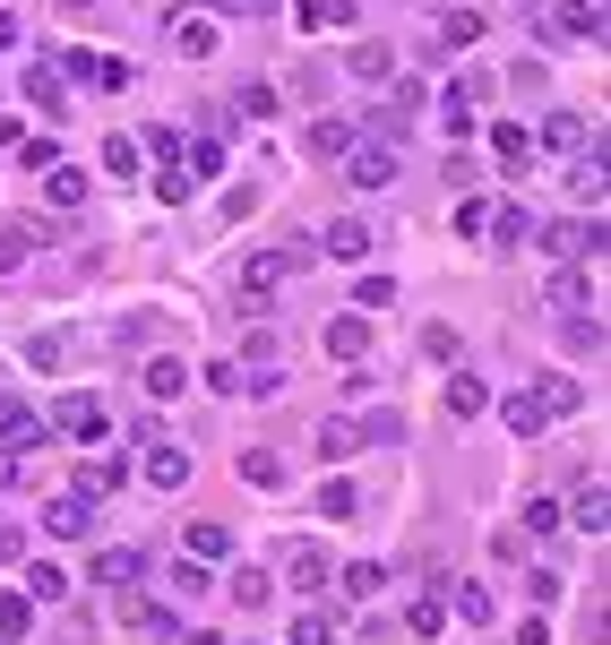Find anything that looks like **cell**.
Segmentation results:
<instances>
[{
	"mask_svg": "<svg viewBox=\"0 0 611 645\" xmlns=\"http://www.w3.org/2000/svg\"><path fill=\"white\" fill-rule=\"evenodd\" d=\"M129 78H138V69H129V61H121V52H96V87H112V96H121Z\"/></svg>",
	"mask_w": 611,
	"mask_h": 645,
	"instance_id": "obj_48",
	"label": "cell"
},
{
	"mask_svg": "<svg viewBox=\"0 0 611 645\" xmlns=\"http://www.w3.org/2000/svg\"><path fill=\"white\" fill-rule=\"evenodd\" d=\"M27 258H35V232L27 225H0V276H18Z\"/></svg>",
	"mask_w": 611,
	"mask_h": 645,
	"instance_id": "obj_36",
	"label": "cell"
},
{
	"mask_svg": "<svg viewBox=\"0 0 611 645\" xmlns=\"http://www.w3.org/2000/svg\"><path fill=\"white\" fill-rule=\"evenodd\" d=\"M440 121H449V138H474V103L449 87V103H440Z\"/></svg>",
	"mask_w": 611,
	"mask_h": 645,
	"instance_id": "obj_49",
	"label": "cell"
},
{
	"mask_svg": "<svg viewBox=\"0 0 611 645\" xmlns=\"http://www.w3.org/2000/svg\"><path fill=\"white\" fill-rule=\"evenodd\" d=\"M18 594H27V603H69V568H52V559H35L27 577H18Z\"/></svg>",
	"mask_w": 611,
	"mask_h": 645,
	"instance_id": "obj_20",
	"label": "cell"
},
{
	"mask_svg": "<svg viewBox=\"0 0 611 645\" xmlns=\"http://www.w3.org/2000/svg\"><path fill=\"white\" fill-rule=\"evenodd\" d=\"M233 603H242V612H267V603H276V585L258 577V568H242V577H233Z\"/></svg>",
	"mask_w": 611,
	"mask_h": 645,
	"instance_id": "obj_42",
	"label": "cell"
},
{
	"mask_svg": "<svg viewBox=\"0 0 611 645\" xmlns=\"http://www.w3.org/2000/svg\"><path fill=\"white\" fill-rule=\"evenodd\" d=\"M345 181H354V190H387V181H396V147H387V138L345 147Z\"/></svg>",
	"mask_w": 611,
	"mask_h": 645,
	"instance_id": "obj_2",
	"label": "cell"
},
{
	"mask_svg": "<svg viewBox=\"0 0 611 645\" xmlns=\"http://www.w3.org/2000/svg\"><path fill=\"white\" fill-rule=\"evenodd\" d=\"M225 550H233V525L198 516V525H190V559H225Z\"/></svg>",
	"mask_w": 611,
	"mask_h": 645,
	"instance_id": "obj_34",
	"label": "cell"
},
{
	"mask_svg": "<svg viewBox=\"0 0 611 645\" xmlns=\"http://www.w3.org/2000/svg\"><path fill=\"white\" fill-rule=\"evenodd\" d=\"M0 637H9V645L35 637V603H27V594H0Z\"/></svg>",
	"mask_w": 611,
	"mask_h": 645,
	"instance_id": "obj_31",
	"label": "cell"
},
{
	"mask_svg": "<svg viewBox=\"0 0 611 645\" xmlns=\"http://www.w3.org/2000/svg\"><path fill=\"white\" fill-rule=\"evenodd\" d=\"M61 9H96V0H61Z\"/></svg>",
	"mask_w": 611,
	"mask_h": 645,
	"instance_id": "obj_56",
	"label": "cell"
},
{
	"mask_svg": "<svg viewBox=\"0 0 611 645\" xmlns=\"http://www.w3.org/2000/svg\"><path fill=\"white\" fill-rule=\"evenodd\" d=\"M121 483H129L121 456H87V465H78V499H112Z\"/></svg>",
	"mask_w": 611,
	"mask_h": 645,
	"instance_id": "obj_15",
	"label": "cell"
},
{
	"mask_svg": "<svg viewBox=\"0 0 611 645\" xmlns=\"http://www.w3.org/2000/svg\"><path fill=\"white\" fill-rule=\"evenodd\" d=\"M181 387H190V370H181L173 354H156V361H147V396H181Z\"/></svg>",
	"mask_w": 611,
	"mask_h": 645,
	"instance_id": "obj_38",
	"label": "cell"
},
{
	"mask_svg": "<svg viewBox=\"0 0 611 645\" xmlns=\"http://www.w3.org/2000/svg\"><path fill=\"white\" fill-rule=\"evenodd\" d=\"M405 628H414V637H440V628H449V603H440V594H422L414 612H405Z\"/></svg>",
	"mask_w": 611,
	"mask_h": 645,
	"instance_id": "obj_43",
	"label": "cell"
},
{
	"mask_svg": "<svg viewBox=\"0 0 611 645\" xmlns=\"http://www.w3.org/2000/svg\"><path fill=\"white\" fill-rule=\"evenodd\" d=\"M560 345H569V354H594V361H603V319H585V310H569V319H560Z\"/></svg>",
	"mask_w": 611,
	"mask_h": 645,
	"instance_id": "obj_24",
	"label": "cell"
},
{
	"mask_svg": "<svg viewBox=\"0 0 611 645\" xmlns=\"http://www.w3.org/2000/svg\"><path fill=\"white\" fill-rule=\"evenodd\" d=\"M319 516H327V525H345V516H362L354 483H319Z\"/></svg>",
	"mask_w": 611,
	"mask_h": 645,
	"instance_id": "obj_40",
	"label": "cell"
},
{
	"mask_svg": "<svg viewBox=\"0 0 611 645\" xmlns=\"http://www.w3.org/2000/svg\"><path fill=\"white\" fill-rule=\"evenodd\" d=\"M474 414H491V387L474 379V370H456L449 379V421H474Z\"/></svg>",
	"mask_w": 611,
	"mask_h": 645,
	"instance_id": "obj_22",
	"label": "cell"
},
{
	"mask_svg": "<svg viewBox=\"0 0 611 645\" xmlns=\"http://www.w3.org/2000/svg\"><path fill=\"white\" fill-rule=\"evenodd\" d=\"M18 474H27V465H18V448H0V490L18 483Z\"/></svg>",
	"mask_w": 611,
	"mask_h": 645,
	"instance_id": "obj_52",
	"label": "cell"
},
{
	"mask_svg": "<svg viewBox=\"0 0 611 645\" xmlns=\"http://www.w3.org/2000/svg\"><path fill=\"white\" fill-rule=\"evenodd\" d=\"M302 27L327 34V27H354V0H302Z\"/></svg>",
	"mask_w": 611,
	"mask_h": 645,
	"instance_id": "obj_35",
	"label": "cell"
},
{
	"mask_svg": "<svg viewBox=\"0 0 611 645\" xmlns=\"http://www.w3.org/2000/svg\"><path fill=\"white\" fill-rule=\"evenodd\" d=\"M551 258H603V225H578V216H560V225H534Z\"/></svg>",
	"mask_w": 611,
	"mask_h": 645,
	"instance_id": "obj_3",
	"label": "cell"
},
{
	"mask_svg": "<svg viewBox=\"0 0 611 645\" xmlns=\"http://www.w3.org/2000/svg\"><path fill=\"white\" fill-rule=\"evenodd\" d=\"M327 577H336V559H327L319 543H293V559H285V585H302V594H319Z\"/></svg>",
	"mask_w": 611,
	"mask_h": 645,
	"instance_id": "obj_13",
	"label": "cell"
},
{
	"mask_svg": "<svg viewBox=\"0 0 611 645\" xmlns=\"http://www.w3.org/2000/svg\"><path fill=\"white\" fill-rule=\"evenodd\" d=\"M156 198H164V207H190L198 181H190V172H156Z\"/></svg>",
	"mask_w": 611,
	"mask_h": 645,
	"instance_id": "obj_47",
	"label": "cell"
},
{
	"mask_svg": "<svg viewBox=\"0 0 611 645\" xmlns=\"http://www.w3.org/2000/svg\"><path fill=\"white\" fill-rule=\"evenodd\" d=\"M594 301V276H585V258H560V276H551V310L569 319V310H585Z\"/></svg>",
	"mask_w": 611,
	"mask_h": 645,
	"instance_id": "obj_11",
	"label": "cell"
},
{
	"mask_svg": "<svg viewBox=\"0 0 611 645\" xmlns=\"http://www.w3.org/2000/svg\"><path fill=\"white\" fill-rule=\"evenodd\" d=\"M87 577H96L104 594H121V585H138V550H129V543H104L96 559H87Z\"/></svg>",
	"mask_w": 611,
	"mask_h": 645,
	"instance_id": "obj_9",
	"label": "cell"
},
{
	"mask_svg": "<svg viewBox=\"0 0 611 645\" xmlns=\"http://www.w3.org/2000/svg\"><path fill=\"white\" fill-rule=\"evenodd\" d=\"M543 34L551 43H603V0H560L543 18Z\"/></svg>",
	"mask_w": 611,
	"mask_h": 645,
	"instance_id": "obj_1",
	"label": "cell"
},
{
	"mask_svg": "<svg viewBox=\"0 0 611 645\" xmlns=\"http://www.w3.org/2000/svg\"><path fill=\"white\" fill-rule=\"evenodd\" d=\"M216 9H233V0H216Z\"/></svg>",
	"mask_w": 611,
	"mask_h": 645,
	"instance_id": "obj_57",
	"label": "cell"
},
{
	"mask_svg": "<svg viewBox=\"0 0 611 645\" xmlns=\"http://www.w3.org/2000/svg\"><path fill=\"white\" fill-rule=\"evenodd\" d=\"M500 421H509V430H516V439H543V405H534V396H525V387H516V396H500Z\"/></svg>",
	"mask_w": 611,
	"mask_h": 645,
	"instance_id": "obj_23",
	"label": "cell"
},
{
	"mask_svg": "<svg viewBox=\"0 0 611 645\" xmlns=\"http://www.w3.org/2000/svg\"><path fill=\"white\" fill-rule=\"evenodd\" d=\"M9 43H18V18H0V52H9Z\"/></svg>",
	"mask_w": 611,
	"mask_h": 645,
	"instance_id": "obj_55",
	"label": "cell"
},
{
	"mask_svg": "<svg viewBox=\"0 0 611 645\" xmlns=\"http://www.w3.org/2000/svg\"><path fill=\"white\" fill-rule=\"evenodd\" d=\"M181 163H190V181H225V172H233V156L216 147V138H198V147H190Z\"/></svg>",
	"mask_w": 611,
	"mask_h": 645,
	"instance_id": "obj_33",
	"label": "cell"
},
{
	"mask_svg": "<svg viewBox=\"0 0 611 645\" xmlns=\"http://www.w3.org/2000/svg\"><path fill=\"white\" fill-rule=\"evenodd\" d=\"M233 112H242V121H267V112H276V87H242V96H233Z\"/></svg>",
	"mask_w": 611,
	"mask_h": 645,
	"instance_id": "obj_46",
	"label": "cell"
},
{
	"mask_svg": "<svg viewBox=\"0 0 611 645\" xmlns=\"http://www.w3.org/2000/svg\"><path fill=\"white\" fill-rule=\"evenodd\" d=\"M27 103L43 112V121H61L69 96H61V61H27Z\"/></svg>",
	"mask_w": 611,
	"mask_h": 645,
	"instance_id": "obj_7",
	"label": "cell"
},
{
	"mask_svg": "<svg viewBox=\"0 0 611 645\" xmlns=\"http://www.w3.org/2000/svg\"><path fill=\"white\" fill-rule=\"evenodd\" d=\"M569 516H578V534H594V543H603V525H611V490H603V474H594V483L569 499Z\"/></svg>",
	"mask_w": 611,
	"mask_h": 645,
	"instance_id": "obj_17",
	"label": "cell"
},
{
	"mask_svg": "<svg viewBox=\"0 0 611 645\" xmlns=\"http://www.w3.org/2000/svg\"><path fill=\"white\" fill-rule=\"evenodd\" d=\"M104 172H112V181H138V147H129V138H104Z\"/></svg>",
	"mask_w": 611,
	"mask_h": 645,
	"instance_id": "obj_45",
	"label": "cell"
},
{
	"mask_svg": "<svg viewBox=\"0 0 611 645\" xmlns=\"http://www.w3.org/2000/svg\"><path fill=\"white\" fill-rule=\"evenodd\" d=\"M43 525H52L61 543H87V534H96V499H78V490H69V499H52V508H43Z\"/></svg>",
	"mask_w": 611,
	"mask_h": 645,
	"instance_id": "obj_12",
	"label": "cell"
},
{
	"mask_svg": "<svg viewBox=\"0 0 611 645\" xmlns=\"http://www.w3.org/2000/svg\"><path fill=\"white\" fill-rule=\"evenodd\" d=\"M18 550H27V543H18V534H9V525H0V559H18Z\"/></svg>",
	"mask_w": 611,
	"mask_h": 645,
	"instance_id": "obj_54",
	"label": "cell"
},
{
	"mask_svg": "<svg viewBox=\"0 0 611 645\" xmlns=\"http://www.w3.org/2000/svg\"><path fill=\"white\" fill-rule=\"evenodd\" d=\"M242 483L276 490V483H285V456H276V448H242Z\"/></svg>",
	"mask_w": 611,
	"mask_h": 645,
	"instance_id": "obj_30",
	"label": "cell"
},
{
	"mask_svg": "<svg viewBox=\"0 0 611 645\" xmlns=\"http://www.w3.org/2000/svg\"><path fill=\"white\" fill-rule=\"evenodd\" d=\"M311 448H319V456H327V465H345V456H354V448H362V430H354V421H345V414H327V421H319V430H311Z\"/></svg>",
	"mask_w": 611,
	"mask_h": 645,
	"instance_id": "obj_19",
	"label": "cell"
},
{
	"mask_svg": "<svg viewBox=\"0 0 611 645\" xmlns=\"http://www.w3.org/2000/svg\"><path fill=\"white\" fill-rule=\"evenodd\" d=\"M345 69H354V78H387V69H396V52H387L380 34H362L354 52H345Z\"/></svg>",
	"mask_w": 611,
	"mask_h": 645,
	"instance_id": "obj_27",
	"label": "cell"
},
{
	"mask_svg": "<svg viewBox=\"0 0 611 645\" xmlns=\"http://www.w3.org/2000/svg\"><path fill=\"white\" fill-rule=\"evenodd\" d=\"M164 34H173V52H181V61H207V52H216V27H207V18H181V9L164 18Z\"/></svg>",
	"mask_w": 611,
	"mask_h": 645,
	"instance_id": "obj_14",
	"label": "cell"
},
{
	"mask_svg": "<svg viewBox=\"0 0 611 645\" xmlns=\"http://www.w3.org/2000/svg\"><path fill=\"white\" fill-rule=\"evenodd\" d=\"M387 301H396V285H387V276H362V285H354V310H362V319H380Z\"/></svg>",
	"mask_w": 611,
	"mask_h": 645,
	"instance_id": "obj_44",
	"label": "cell"
},
{
	"mask_svg": "<svg viewBox=\"0 0 611 645\" xmlns=\"http://www.w3.org/2000/svg\"><path fill=\"white\" fill-rule=\"evenodd\" d=\"M474 34H483V9H449V18H440V52H465Z\"/></svg>",
	"mask_w": 611,
	"mask_h": 645,
	"instance_id": "obj_28",
	"label": "cell"
},
{
	"mask_svg": "<svg viewBox=\"0 0 611 645\" xmlns=\"http://www.w3.org/2000/svg\"><path fill=\"white\" fill-rule=\"evenodd\" d=\"M207 585H216V577H207V559H181V568H173V594H207Z\"/></svg>",
	"mask_w": 611,
	"mask_h": 645,
	"instance_id": "obj_51",
	"label": "cell"
},
{
	"mask_svg": "<svg viewBox=\"0 0 611 645\" xmlns=\"http://www.w3.org/2000/svg\"><path fill=\"white\" fill-rule=\"evenodd\" d=\"M104 396H61L52 414H43V430H69V439H104Z\"/></svg>",
	"mask_w": 611,
	"mask_h": 645,
	"instance_id": "obj_4",
	"label": "cell"
},
{
	"mask_svg": "<svg viewBox=\"0 0 611 645\" xmlns=\"http://www.w3.org/2000/svg\"><path fill=\"white\" fill-rule=\"evenodd\" d=\"M129 628H147V637H173L181 619H173V612H156V603H138V612H129Z\"/></svg>",
	"mask_w": 611,
	"mask_h": 645,
	"instance_id": "obj_50",
	"label": "cell"
},
{
	"mask_svg": "<svg viewBox=\"0 0 611 645\" xmlns=\"http://www.w3.org/2000/svg\"><path fill=\"white\" fill-rule=\"evenodd\" d=\"M233 9H242V18H267V9H276V0H233Z\"/></svg>",
	"mask_w": 611,
	"mask_h": 645,
	"instance_id": "obj_53",
	"label": "cell"
},
{
	"mask_svg": "<svg viewBox=\"0 0 611 645\" xmlns=\"http://www.w3.org/2000/svg\"><path fill=\"white\" fill-rule=\"evenodd\" d=\"M534 405H543V414H578V405H585V387L569 379V370H551V379L534 387Z\"/></svg>",
	"mask_w": 611,
	"mask_h": 645,
	"instance_id": "obj_26",
	"label": "cell"
},
{
	"mask_svg": "<svg viewBox=\"0 0 611 645\" xmlns=\"http://www.w3.org/2000/svg\"><path fill=\"white\" fill-rule=\"evenodd\" d=\"M491 156H500V172H525V163H534V129L500 121V129H491Z\"/></svg>",
	"mask_w": 611,
	"mask_h": 645,
	"instance_id": "obj_18",
	"label": "cell"
},
{
	"mask_svg": "<svg viewBox=\"0 0 611 645\" xmlns=\"http://www.w3.org/2000/svg\"><path fill=\"white\" fill-rule=\"evenodd\" d=\"M345 147H354V129H345V121H311V156H319V163H336Z\"/></svg>",
	"mask_w": 611,
	"mask_h": 645,
	"instance_id": "obj_37",
	"label": "cell"
},
{
	"mask_svg": "<svg viewBox=\"0 0 611 645\" xmlns=\"http://www.w3.org/2000/svg\"><path fill=\"white\" fill-rule=\"evenodd\" d=\"M319 345H327L336 361H362V354H371V319H362V310H345V319L319 327Z\"/></svg>",
	"mask_w": 611,
	"mask_h": 645,
	"instance_id": "obj_8",
	"label": "cell"
},
{
	"mask_svg": "<svg viewBox=\"0 0 611 645\" xmlns=\"http://www.w3.org/2000/svg\"><path fill=\"white\" fill-rule=\"evenodd\" d=\"M285 645H336V612H302Z\"/></svg>",
	"mask_w": 611,
	"mask_h": 645,
	"instance_id": "obj_41",
	"label": "cell"
},
{
	"mask_svg": "<svg viewBox=\"0 0 611 645\" xmlns=\"http://www.w3.org/2000/svg\"><path fill=\"white\" fill-rule=\"evenodd\" d=\"M440 585H449L440 603H456V619H465V628H483V619H491V585H456V577H440Z\"/></svg>",
	"mask_w": 611,
	"mask_h": 645,
	"instance_id": "obj_25",
	"label": "cell"
},
{
	"mask_svg": "<svg viewBox=\"0 0 611 645\" xmlns=\"http://www.w3.org/2000/svg\"><path fill=\"white\" fill-rule=\"evenodd\" d=\"M491 241H500V250L534 241V216H525V207H491Z\"/></svg>",
	"mask_w": 611,
	"mask_h": 645,
	"instance_id": "obj_29",
	"label": "cell"
},
{
	"mask_svg": "<svg viewBox=\"0 0 611 645\" xmlns=\"http://www.w3.org/2000/svg\"><path fill=\"white\" fill-rule=\"evenodd\" d=\"M336 577H345V594H354V603H371V594L387 585V568H380V559H354V568H336Z\"/></svg>",
	"mask_w": 611,
	"mask_h": 645,
	"instance_id": "obj_39",
	"label": "cell"
},
{
	"mask_svg": "<svg viewBox=\"0 0 611 645\" xmlns=\"http://www.w3.org/2000/svg\"><path fill=\"white\" fill-rule=\"evenodd\" d=\"M371 241H380V232L362 225V216H336V225H327V258H371Z\"/></svg>",
	"mask_w": 611,
	"mask_h": 645,
	"instance_id": "obj_21",
	"label": "cell"
},
{
	"mask_svg": "<svg viewBox=\"0 0 611 645\" xmlns=\"http://www.w3.org/2000/svg\"><path fill=\"white\" fill-rule=\"evenodd\" d=\"M302 258H311V250H258L250 267H242V292H250V301H258V292H276L293 267H302Z\"/></svg>",
	"mask_w": 611,
	"mask_h": 645,
	"instance_id": "obj_6",
	"label": "cell"
},
{
	"mask_svg": "<svg viewBox=\"0 0 611 645\" xmlns=\"http://www.w3.org/2000/svg\"><path fill=\"white\" fill-rule=\"evenodd\" d=\"M543 147L578 156V147H585V112H551V121H543Z\"/></svg>",
	"mask_w": 611,
	"mask_h": 645,
	"instance_id": "obj_32",
	"label": "cell"
},
{
	"mask_svg": "<svg viewBox=\"0 0 611 645\" xmlns=\"http://www.w3.org/2000/svg\"><path fill=\"white\" fill-rule=\"evenodd\" d=\"M87 190H96V181H87L78 163H43V198H52L61 216H78V207H87Z\"/></svg>",
	"mask_w": 611,
	"mask_h": 645,
	"instance_id": "obj_10",
	"label": "cell"
},
{
	"mask_svg": "<svg viewBox=\"0 0 611 645\" xmlns=\"http://www.w3.org/2000/svg\"><path fill=\"white\" fill-rule=\"evenodd\" d=\"M52 430H43V414H35L27 396H0V448H43Z\"/></svg>",
	"mask_w": 611,
	"mask_h": 645,
	"instance_id": "obj_5",
	"label": "cell"
},
{
	"mask_svg": "<svg viewBox=\"0 0 611 645\" xmlns=\"http://www.w3.org/2000/svg\"><path fill=\"white\" fill-rule=\"evenodd\" d=\"M147 483L156 490H190V456L164 448V439H147Z\"/></svg>",
	"mask_w": 611,
	"mask_h": 645,
	"instance_id": "obj_16",
	"label": "cell"
}]
</instances>
